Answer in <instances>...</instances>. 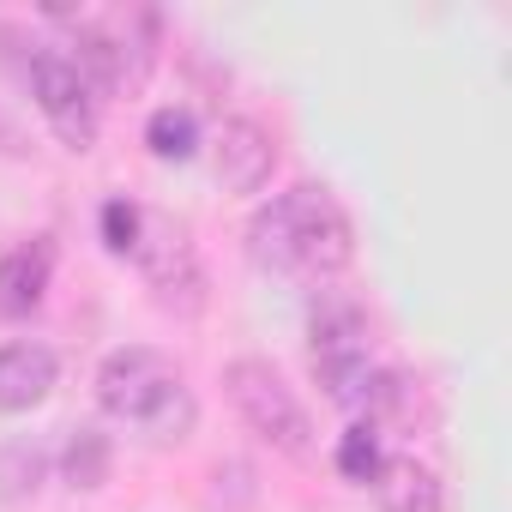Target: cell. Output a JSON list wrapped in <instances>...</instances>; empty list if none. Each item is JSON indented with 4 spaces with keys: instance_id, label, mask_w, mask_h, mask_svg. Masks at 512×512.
Returning a JSON list of instances; mask_svg holds the SVG:
<instances>
[{
    "instance_id": "obj_2",
    "label": "cell",
    "mask_w": 512,
    "mask_h": 512,
    "mask_svg": "<svg viewBox=\"0 0 512 512\" xmlns=\"http://www.w3.org/2000/svg\"><path fill=\"white\" fill-rule=\"evenodd\" d=\"M97 404H103V416L133 422L151 440H187L193 422H199V404H193V386L181 380V368L163 350H145V344H127V350L103 356Z\"/></svg>"
},
{
    "instance_id": "obj_16",
    "label": "cell",
    "mask_w": 512,
    "mask_h": 512,
    "mask_svg": "<svg viewBox=\"0 0 512 512\" xmlns=\"http://www.w3.org/2000/svg\"><path fill=\"white\" fill-rule=\"evenodd\" d=\"M43 470H49V458L31 440L0 446V500H31L43 488Z\"/></svg>"
},
{
    "instance_id": "obj_4",
    "label": "cell",
    "mask_w": 512,
    "mask_h": 512,
    "mask_svg": "<svg viewBox=\"0 0 512 512\" xmlns=\"http://www.w3.org/2000/svg\"><path fill=\"white\" fill-rule=\"evenodd\" d=\"M308 362L326 386V398L338 410H362L368 386H374V356H368V320L356 302L344 296H320L308 314Z\"/></svg>"
},
{
    "instance_id": "obj_7",
    "label": "cell",
    "mask_w": 512,
    "mask_h": 512,
    "mask_svg": "<svg viewBox=\"0 0 512 512\" xmlns=\"http://www.w3.org/2000/svg\"><path fill=\"white\" fill-rule=\"evenodd\" d=\"M211 169L229 193H260L278 169V145L260 121H247V115H229L211 139Z\"/></svg>"
},
{
    "instance_id": "obj_15",
    "label": "cell",
    "mask_w": 512,
    "mask_h": 512,
    "mask_svg": "<svg viewBox=\"0 0 512 512\" xmlns=\"http://www.w3.org/2000/svg\"><path fill=\"white\" fill-rule=\"evenodd\" d=\"M380 440H386V434H380L374 422H350L344 440H338V476L368 488V482L380 476V464H386V446H380Z\"/></svg>"
},
{
    "instance_id": "obj_9",
    "label": "cell",
    "mask_w": 512,
    "mask_h": 512,
    "mask_svg": "<svg viewBox=\"0 0 512 512\" xmlns=\"http://www.w3.org/2000/svg\"><path fill=\"white\" fill-rule=\"evenodd\" d=\"M49 278H55V241L49 235L13 247L0 260V320H31L49 296Z\"/></svg>"
},
{
    "instance_id": "obj_3",
    "label": "cell",
    "mask_w": 512,
    "mask_h": 512,
    "mask_svg": "<svg viewBox=\"0 0 512 512\" xmlns=\"http://www.w3.org/2000/svg\"><path fill=\"white\" fill-rule=\"evenodd\" d=\"M223 392H229L235 416L260 434L272 452H284V458H314V416H308V404L284 386V374H278L272 362H260V356L229 362V368H223Z\"/></svg>"
},
{
    "instance_id": "obj_12",
    "label": "cell",
    "mask_w": 512,
    "mask_h": 512,
    "mask_svg": "<svg viewBox=\"0 0 512 512\" xmlns=\"http://www.w3.org/2000/svg\"><path fill=\"white\" fill-rule=\"evenodd\" d=\"M79 55H73V67H79V79L91 85V91H121L127 79H133V67H127V49L109 37V31H79V43H73Z\"/></svg>"
},
{
    "instance_id": "obj_10",
    "label": "cell",
    "mask_w": 512,
    "mask_h": 512,
    "mask_svg": "<svg viewBox=\"0 0 512 512\" xmlns=\"http://www.w3.org/2000/svg\"><path fill=\"white\" fill-rule=\"evenodd\" d=\"M380 512H446V488L422 458H386L374 476Z\"/></svg>"
},
{
    "instance_id": "obj_13",
    "label": "cell",
    "mask_w": 512,
    "mask_h": 512,
    "mask_svg": "<svg viewBox=\"0 0 512 512\" xmlns=\"http://www.w3.org/2000/svg\"><path fill=\"white\" fill-rule=\"evenodd\" d=\"M109 470H115V446H109V434L103 428H79L73 440H67V452H61V476H67V488H103L109 482Z\"/></svg>"
},
{
    "instance_id": "obj_17",
    "label": "cell",
    "mask_w": 512,
    "mask_h": 512,
    "mask_svg": "<svg viewBox=\"0 0 512 512\" xmlns=\"http://www.w3.org/2000/svg\"><path fill=\"white\" fill-rule=\"evenodd\" d=\"M139 235H145V205H133V199H109V205H103V247L121 253V260H133Z\"/></svg>"
},
{
    "instance_id": "obj_6",
    "label": "cell",
    "mask_w": 512,
    "mask_h": 512,
    "mask_svg": "<svg viewBox=\"0 0 512 512\" xmlns=\"http://www.w3.org/2000/svg\"><path fill=\"white\" fill-rule=\"evenodd\" d=\"M31 97H37L43 121L55 127V139L67 151H91L97 145V91L79 79V67L67 55H37L31 61Z\"/></svg>"
},
{
    "instance_id": "obj_14",
    "label": "cell",
    "mask_w": 512,
    "mask_h": 512,
    "mask_svg": "<svg viewBox=\"0 0 512 512\" xmlns=\"http://www.w3.org/2000/svg\"><path fill=\"white\" fill-rule=\"evenodd\" d=\"M145 145H151V157H163V163H187V157L199 151V121L169 103V109H157V115L145 121Z\"/></svg>"
},
{
    "instance_id": "obj_8",
    "label": "cell",
    "mask_w": 512,
    "mask_h": 512,
    "mask_svg": "<svg viewBox=\"0 0 512 512\" xmlns=\"http://www.w3.org/2000/svg\"><path fill=\"white\" fill-rule=\"evenodd\" d=\"M55 380H61V362H55L49 344H31V338L0 344V410H7V416L37 410L55 392Z\"/></svg>"
},
{
    "instance_id": "obj_11",
    "label": "cell",
    "mask_w": 512,
    "mask_h": 512,
    "mask_svg": "<svg viewBox=\"0 0 512 512\" xmlns=\"http://www.w3.org/2000/svg\"><path fill=\"white\" fill-rule=\"evenodd\" d=\"M368 422L386 434V428H416V422H428L434 410H428V398H422V380H410V374H374V386H368Z\"/></svg>"
},
{
    "instance_id": "obj_5",
    "label": "cell",
    "mask_w": 512,
    "mask_h": 512,
    "mask_svg": "<svg viewBox=\"0 0 512 512\" xmlns=\"http://www.w3.org/2000/svg\"><path fill=\"white\" fill-rule=\"evenodd\" d=\"M133 260L145 266V278H151V290H157L163 308H175V314H199V302H205V278H199L193 241H187L181 223L145 211V235H139V247H133Z\"/></svg>"
},
{
    "instance_id": "obj_1",
    "label": "cell",
    "mask_w": 512,
    "mask_h": 512,
    "mask_svg": "<svg viewBox=\"0 0 512 512\" xmlns=\"http://www.w3.org/2000/svg\"><path fill=\"white\" fill-rule=\"evenodd\" d=\"M247 253H253V266H266L278 278H302V284H320V278H338L350 266V253H356V229L344 217V205L302 181L290 193H278L272 205L253 211L247 223Z\"/></svg>"
}]
</instances>
